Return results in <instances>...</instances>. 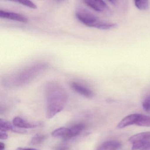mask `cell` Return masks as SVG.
<instances>
[{
  "mask_svg": "<svg viewBox=\"0 0 150 150\" xmlns=\"http://www.w3.org/2000/svg\"><path fill=\"white\" fill-rule=\"evenodd\" d=\"M46 116L50 119L62 111L67 104L68 95L64 88L55 82H49L45 86Z\"/></svg>",
  "mask_w": 150,
  "mask_h": 150,
  "instance_id": "obj_1",
  "label": "cell"
},
{
  "mask_svg": "<svg viewBox=\"0 0 150 150\" xmlns=\"http://www.w3.org/2000/svg\"><path fill=\"white\" fill-rule=\"evenodd\" d=\"M48 67L46 63H38L29 67L18 74L7 77L4 81L8 87H17L24 85L31 82L38 75Z\"/></svg>",
  "mask_w": 150,
  "mask_h": 150,
  "instance_id": "obj_2",
  "label": "cell"
},
{
  "mask_svg": "<svg viewBox=\"0 0 150 150\" xmlns=\"http://www.w3.org/2000/svg\"><path fill=\"white\" fill-rule=\"evenodd\" d=\"M78 20L86 26L103 30H112L118 27L117 24L105 22L89 11L80 9L76 12Z\"/></svg>",
  "mask_w": 150,
  "mask_h": 150,
  "instance_id": "obj_3",
  "label": "cell"
},
{
  "mask_svg": "<svg viewBox=\"0 0 150 150\" xmlns=\"http://www.w3.org/2000/svg\"><path fill=\"white\" fill-rule=\"evenodd\" d=\"M131 144L132 150L142 149L150 144V131L138 133L131 136L129 139Z\"/></svg>",
  "mask_w": 150,
  "mask_h": 150,
  "instance_id": "obj_4",
  "label": "cell"
},
{
  "mask_svg": "<svg viewBox=\"0 0 150 150\" xmlns=\"http://www.w3.org/2000/svg\"><path fill=\"white\" fill-rule=\"evenodd\" d=\"M83 1L87 6L95 11L110 14V9L104 0H83Z\"/></svg>",
  "mask_w": 150,
  "mask_h": 150,
  "instance_id": "obj_5",
  "label": "cell"
},
{
  "mask_svg": "<svg viewBox=\"0 0 150 150\" xmlns=\"http://www.w3.org/2000/svg\"><path fill=\"white\" fill-rule=\"evenodd\" d=\"M0 17L1 18L9 19L21 23H26L28 22L27 18L23 15L15 12L6 11L2 10L0 11Z\"/></svg>",
  "mask_w": 150,
  "mask_h": 150,
  "instance_id": "obj_6",
  "label": "cell"
},
{
  "mask_svg": "<svg viewBox=\"0 0 150 150\" xmlns=\"http://www.w3.org/2000/svg\"><path fill=\"white\" fill-rule=\"evenodd\" d=\"M70 85L75 91L86 98H91L94 96L93 92L91 90L78 83L72 82Z\"/></svg>",
  "mask_w": 150,
  "mask_h": 150,
  "instance_id": "obj_7",
  "label": "cell"
},
{
  "mask_svg": "<svg viewBox=\"0 0 150 150\" xmlns=\"http://www.w3.org/2000/svg\"><path fill=\"white\" fill-rule=\"evenodd\" d=\"M150 127V116L141 114H134L133 125Z\"/></svg>",
  "mask_w": 150,
  "mask_h": 150,
  "instance_id": "obj_8",
  "label": "cell"
},
{
  "mask_svg": "<svg viewBox=\"0 0 150 150\" xmlns=\"http://www.w3.org/2000/svg\"><path fill=\"white\" fill-rule=\"evenodd\" d=\"M13 124L16 127L22 129H31L37 127V124L29 122L20 117H16L12 121Z\"/></svg>",
  "mask_w": 150,
  "mask_h": 150,
  "instance_id": "obj_9",
  "label": "cell"
},
{
  "mask_svg": "<svg viewBox=\"0 0 150 150\" xmlns=\"http://www.w3.org/2000/svg\"><path fill=\"white\" fill-rule=\"evenodd\" d=\"M121 146V143L119 141L110 140L100 144L97 150H118Z\"/></svg>",
  "mask_w": 150,
  "mask_h": 150,
  "instance_id": "obj_10",
  "label": "cell"
},
{
  "mask_svg": "<svg viewBox=\"0 0 150 150\" xmlns=\"http://www.w3.org/2000/svg\"><path fill=\"white\" fill-rule=\"evenodd\" d=\"M69 128L66 127H60L54 130L52 133V136L57 138L68 139L69 134Z\"/></svg>",
  "mask_w": 150,
  "mask_h": 150,
  "instance_id": "obj_11",
  "label": "cell"
},
{
  "mask_svg": "<svg viewBox=\"0 0 150 150\" xmlns=\"http://www.w3.org/2000/svg\"><path fill=\"white\" fill-rule=\"evenodd\" d=\"M85 127V125L82 123H79L74 125L73 127L69 128V134L68 138L75 137L78 135Z\"/></svg>",
  "mask_w": 150,
  "mask_h": 150,
  "instance_id": "obj_12",
  "label": "cell"
},
{
  "mask_svg": "<svg viewBox=\"0 0 150 150\" xmlns=\"http://www.w3.org/2000/svg\"><path fill=\"white\" fill-rule=\"evenodd\" d=\"M15 126L11 124L10 122L4 120H0V130L6 131L11 130L14 131Z\"/></svg>",
  "mask_w": 150,
  "mask_h": 150,
  "instance_id": "obj_13",
  "label": "cell"
},
{
  "mask_svg": "<svg viewBox=\"0 0 150 150\" xmlns=\"http://www.w3.org/2000/svg\"><path fill=\"white\" fill-rule=\"evenodd\" d=\"M135 5L140 10L144 11L149 8V0H134Z\"/></svg>",
  "mask_w": 150,
  "mask_h": 150,
  "instance_id": "obj_14",
  "label": "cell"
},
{
  "mask_svg": "<svg viewBox=\"0 0 150 150\" xmlns=\"http://www.w3.org/2000/svg\"><path fill=\"white\" fill-rule=\"evenodd\" d=\"M5 1L18 3L24 6H26V7L31 8L33 9H36L37 8V5L30 0H5Z\"/></svg>",
  "mask_w": 150,
  "mask_h": 150,
  "instance_id": "obj_15",
  "label": "cell"
},
{
  "mask_svg": "<svg viewBox=\"0 0 150 150\" xmlns=\"http://www.w3.org/2000/svg\"><path fill=\"white\" fill-rule=\"evenodd\" d=\"M45 136L38 134L35 136L33 137L31 140V144L33 145L40 144L45 141Z\"/></svg>",
  "mask_w": 150,
  "mask_h": 150,
  "instance_id": "obj_16",
  "label": "cell"
},
{
  "mask_svg": "<svg viewBox=\"0 0 150 150\" xmlns=\"http://www.w3.org/2000/svg\"><path fill=\"white\" fill-rule=\"evenodd\" d=\"M142 107L145 112L150 113V95L146 97L144 100Z\"/></svg>",
  "mask_w": 150,
  "mask_h": 150,
  "instance_id": "obj_17",
  "label": "cell"
},
{
  "mask_svg": "<svg viewBox=\"0 0 150 150\" xmlns=\"http://www.w3.org/2000/svg\"><path fill=\"white\" fill-rule=\"evenodd\" d=\"M8 137L9 136L5 131L0 130V139L1 140H6L8 139Z\"/></svg>",
  "mask_w": 150,
  "mask_h": 150,
  "instance_id": "obj_18",
  "label": "cell"
},
{
  "mask_svg": "<svg viewBox=\"0 0 150 150\" xmlns=\"http://www.w3.org/2000/svg\"><path fill=\"white\" fill-rule=\"evenodd\" d=\"M68 147L64 145H61L56 148V150H68Z\"/></svg>",
  "mask_w": 150,
  "mask_h": 150,
  "instance_id": "obj_19",
  "label": "cell"
},
{
  "mask_svg": "<svg viewBox=\"0 0 150 150\" xmlns=\"http://www.w3.org/2000/svg\"><path fill=\"white\" fill-rule=\"evenodd\" d=\"M107 1L114 5H116L118 4V0H107Z\"/></svg>",
  "mask_w": 150,
  "mask_h": 150,
  "instance_id": "obj_20",
  "label": "cell"
},
{
  "mask_svg": "<svg viewBox=\"0 0 150 150\" xmlns=\"http://www.w3.org/2000/svg\"><path fill=\"white\" fill-rule=\"evenodd\" d=\"M16 150H38L36 149H31V148H25V149H24V148H18Z\"/></svg>",
  "mask_w": 150,
  "mask_h": 150,
  "instance_id": "obj_21",
  "label": "cell"
},
{
  "mask_svg": "<svg viewBox=\"0 0 150 150\" xmlns=\"http://www.w3.org/2000/svg\"><path fill=\"white\" fill-rule=\"evenodd\" d=\"M5 148V144L1 142H0V150H4Z\"/></svg>",
  "mask_w": 150,
  "mask_h": 150,
  "instance_id": "obj_22",
  "label": "cell"
},
{
  "mask_svg": "<svg viewBox=\"0 0 150 150\" xmlns=\"http://www.w3.org/2000/svg\"><path fill=\"white\" fill-rule=\"evenodd\" d=\"M141 150H150V144L144 146L142 149H141Z\"/></svg>",
  "mask_w": 150,
  "mask_h": 150,
  "instance_id": "obj_23",
  "label": "cell"
}]
</instances>
